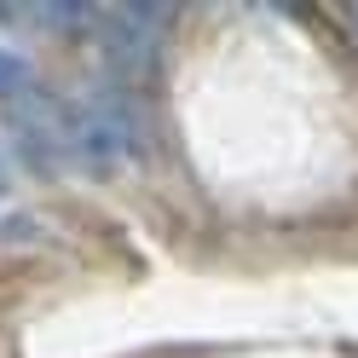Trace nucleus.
Wrapping results in <instances>:
<instances>
[{
  "label": "nucleus",
  "instance_id": "1",
  "mask_svg": "<svg viewBox=\"0 0 358 358\" xmlns=\"http://www.w3.org/2000/svg\"><path fill=\"white\" fill-rule=\"evenodd\" d=\"M156 24H162V12L156 6H116V12H104V58H110V70L127 76V81H139L150 70V58H156Z\"/></svg>",
  "mask_w": 358,
  "mask_h": 358
},
{
  "label": "nucleus",
  "instance_id": "2",
  "mask_svg": "<svg viewBox=\"0 0 358 358\" xmlns=\"http://www.w3.org/2000/svg\"><path fill=\"white\" fill-rule=\"evenodd\" d=\"M29 99H41L35 70H29L12 47H0V104H29Z\"/></svg>",
  "mask_w": 358,
  "mask_h": 358
},
{
  "label": "nucleus",
  "instance_id": "3",
  "mask_svg": "<svg viewBox=\"0 0 358 358\" xmlns=\"http://www.w3.org/2000/svg\"><path fill=\"white\" fill-rule=\"evenodd\" d=\"M12 196V162H6V150H0V203Z\"/></svg>",
  "mask_w": 358,
  "mask_h": 358
},
{
  "label": "nucleus",
  "instance_id": "4",
  "mask_svg": "<svg viewBox=\"0 0 358 358\" xmlns=\"http://www.w3.org/2000/svg\"><path fill=\"white\" fill-rule=\"evenodd\" d=\"M352 17H358V6H352Z\"/></svg>",
  "mask_w": 358,
  "mask_h": 358
}]
</instances>
